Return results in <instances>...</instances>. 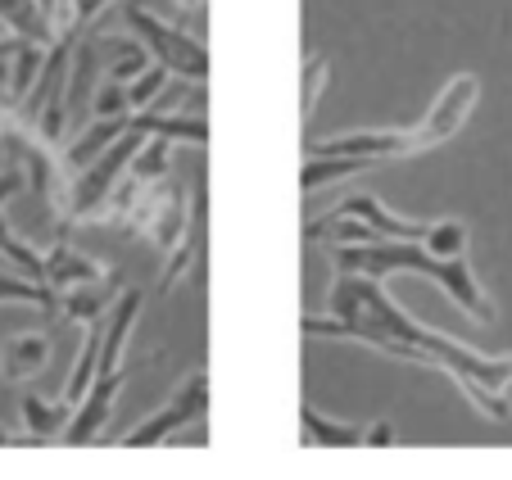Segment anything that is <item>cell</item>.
Returning <instances> with one entry per match:
<instances>
[{"mask_svg":"<svg viewBox=\"0 0 512 480\" xmlns=\"http://www.w3.org/2000/svg\"><path fill=\"white\" fill-rule=\"evenodd\" d=\"M182 5H195V10H200V5H204V0H182Z\"/></svg>","mask_w":512,"mask_h":480,"instance_id":"cell-28","label":"cell"},{"mask_svg":"<svg viewBox=\"0 0 512 480\" xmlns=\"http://www.w3.org/2000/svg\"><path fill=\"white\" fill-rule=\"evenodd\" d=\"M19 413H23V431H28L32 440H37V444H55V440H64V426H68V417H73V404H68L64 394H59V399L23 394Z\"/></svg>","mask_w":512,"mask_h":480,"instance_id":"cell-11","label":"cell"},{"mask_svg":"<svg viewBox=\"0 0 512 480\" xmlns=\"http://www.w3.org/2000/svg\"><path fill=\"white\" fill-rule=\"evenodd\" d=\"M209 399H213L209 372H195L191 381L177 385V394L159 408L155 417L136 422L118 444H123V449H159V444H177V435H186V426H204V417H209Z\"/></svg>","mask_w":512,"mask_h":480,"instance_id":"cell-5","label":"cell"},{"mask_svg":"<svg viewBox=\"0 0 512 480\" xmlns=\"http://www.w3.org/2000/svg\"><path fill=\"white\" fill-rule=\"evenodd\" d=\"M0 19L10 32H19L28 41H46V46L55 41V23L46 19L41 0H0Z\"/></svg>","mask_w":512,"mask_h":480,"instance_id":"cell-16","label":"cell"},{"mask_svg":"<svg viewBox=\"0 0 512 480\" xmlns=\"http://www.w3.org/2000/svg\"><path fill=\"white\" fill-rule=\"evenodd\" d=\"M327 59L322 55H309L304 59V68H300V114H304V123L313 118V109H318V100H322V87H327Z\"/></svg>","mask_w":512,"mask_h":480,"instance_id":"cell-21","label":"cell"},{"mask_svg":"<svg viewBox=\"0 0 512 480\" xmlns=\"http://www.w3.org/2000/svg\"><path fill=\"white\" fill-rule=\"evenodd\" d=\"M331 263L345 272H368V277H395V272H408V277H426L445 290L476 327H494L499 322V308H494L490 290L481 286L476 268L467 259H440L422 245V240H363V245H331Z\"/></svg>","mask_w":512,"mask_h":480,"instance_id":"cell-2","label":"cell"},{"mask_svg":"<svg viewBox=\"0 0 512 480\" xmlns=\"http://www.w3.org/2000/svg\"><path fill=\"white\" fill-rule=\"evenodd\" d=\"M46 281L64 295V290H73V286H91V281H105V268H100L91 254H82V250H73L68 240H55L46 250Z\"/></svg>","mask_w":512,"mask_h":480,"instance_id":"cell-9","label":"cell"},{"mask_svg":"<svg viewBox=\"0 0 512 480\" xmlns=\"http://www.w3.org/2000/svg\"><path fill=\"white\" fill-rule=\"evenodd\" d=\"M336 218H358V222H368L377 236H386V240H422L426 236V218H399V213H390L386 209V200L381 195H372V191H349L340 204H331L322 218H313L309 227H304V236L309 231H318V227H327V222H336Z\"/></svg>","mask_w":512,"mask_h":480,"instance_id":"cell-6","label":"cell"},{"mask_svg":"<svg viewBox=\"0 0 512 480\" xmlns=\"http://www.w3.org/2000/svg\"><path fill=\"white\" fill-rule=\"evenodd\" d=\"M46 363H50V340L41 331H23V336L5 340V349H0V376H5V385L32 381V376L46 372Z\"/></svg>","mask_w":512,"mask_h":480,"instance_id":"cell-8","label":"cell"},{"mask_svg":"<svg viewBox=\"0 0 512 480\" xmlns=\"http://www.w3.org/2000/svg\"><path fill=\"white\" fill-rule=\"evenodd\" d=\"M0 263H5V268H14V272H23V277L46 281V254L32 250L28 240H23L5 218H0Z\"/></svg>","mask_w":512,"mask_h":480,"instance_id":"cell-17","label":"cell"},{"mask_svg":"<svg viewBox=\"0 0 512 480\" xmlns=\"http://www.w3.org/2000/svg\"><path fill=\"white\" fill-rule=\"evenodd\" d=\"M399 440L395 422H386V417H377V422H368V449H390V444Z\"/></svg>","mask_w":512,"mask_h":480,"instance_id":"cell-26","label":"cell"},{"mask_svg":"<svg viewBox=\"0 0 512 480\" xmlns=\"http://www.w3.org/2000/svg\"><path fill=\"white\" fill-rule=\"evenodd\" d=\"M23 444H37V440H32V435L28 431H10V426H0V449H23Z\"/></svg>","mask_w":512,"mask_h":480,"instance_id":"cell-27","label":"cell"},{"mask_svg":"<svg viewBox=\"0 0 512 480\" xmlns=\"http://www.w3.org/2000/svg\"><path fill=\"white\" fill-rule=\"evenodd\" d=\"M109 304H114V286H109V277L105 281H91V286H73V290H64L59 295V313L68 317V322H100V317L109 313Z\"/></svg>","mask_w":512,"mask_h":480,"instance_id":"cell-15","label":"cell"},{"mask_svg":"<svg viewBox=\"0 0 512 480\" xmlns=\"http://www.w3.org/2000/svg\"><path fill=\"white\" fill-rule=\"evenodd\" d=\"M204 218H209V209H204V186H200V195H195V204H191V222H186L182 240H177L173 250H168L164 281H159V290H173V286H182V281H186V268H191L195 254L204 250Z\"/></svg>","mask_w":512,"mask_h":480,"instance_id":"cell-12","label":"cell"},{"mask_svg":"<svg viewBox=\"0 0 512 480\" xmlns=\"http://www.w3.org/2000/svg\"><path fill=\"white\" fill-rule=\"evenodd\" d=\"M168 87V68L159 64V59H150V64L141 68V73L127 82V96H132V109H150L159 96H164Z\"/></svg>","mask_w":512,"mask_h":480,"instance_id":"cell-20","label":"cell"},{"mask_svg":"<svg viewBox=\"0 0 512 480\" xmlns=\"http://www.w3.org/2000/svg\"><path fill=\"white\" fill-rule=\"evenodd\" d=\"M300 444L304 449H368V422L327 417L313 399H300Z\"/></svg>","mask_w":512,"mask_h":480,"instance_id":"cell-7","label":"cell"},{"mask_svg":"<svg viewBox=\"0 0 512 480\" xmlns=\"http://www.w3.org/2000/svg\"><path fill=\"white\" fill-rule=\"evenodd\" d=\"M300 331L309 340H354L399 363L449 372L476 413L490 422H512V354H481L445 331L422 327L417 317H408V308H399L381 277L340 268V277L331 281L327 313H304Z\"/></svg>","mask_w":512,"mask_h":480,"instance_id":"cell-1","label":"cell"},{"mask_svg":"<svg viewBox=\"0 0 512 480\" xmlns=\"http://www.w3.org/2000/svg\"><path fill=\"white\" fill-rule=\"evenodd\" d=\"M109 5H114V0H73V28H87V23H96L100 14L109 10Z\"/></svg>","mask_w":512,"mask_h":480,"instance_id":"cell-25","label":"cell"},{"mask_svg":"<svg viewBox=\"0 0 512 480\" xmlns=\"http://www.w3.org/2000/svg\"><path fill=\"white\" fill-rule=\"evenodd\" d=\"M127 123H132V114H96V123H87L78 136H73V141L64 145V154H59V159H64V168L73 173V168L91 164L100 150H109V145L127 132Z\"/></svg>","mask_w":512,"mask_h":480,"instance_id":"cell-10","label":"cell"},{"mask_svg":"<svg viewBox=\"0 0 512 480\" xmlns=\"http://www.w3.org/2000/svg\"><path fill=\"white\" fill-rule=\"evenodd\" d=\"M422 245L440 259H467V245H472V231H467L463 218H431L426 222Z\"/></svg>","mask_w":512,"mask_h":480,"instance_id":"cell-18","label":"cell"},{"mask_svg":"<svg viewBox=\"0 0 512 480\" xmlns=\"http://www.w3.org/2000/svg\"><path fill=\"white\" fill-rule=\"evenodd\" d=\"M23 37L19 32H5L0 37V109H14L10 105V77H14V55H19Z\"/></svg>","mask_w":512,"mask_h":480,"instance_id":"cell-22","label":"cell"},{"mask_svg":"<svg viewBox=\"0 0 512 480\" xmlns=\"http://www.w3.org/2000/svg\"><path fill=\"white\" fill-rule=\"evenodd\" d=\"M476 100H481L476 73H454L445 82V91L435 96V105L426 109L422 123L368 127V132H345V136H331V141H304V154H349V159H372L377 168L399 164V159L426 154L435 145H445L449 136H458V127L472 118Z\"/></svg>","mask_w":512,"mask_h":480,"instance_id":"cell-3","label":"cell"},{"mask_svg":"<svg viewBox=\"0 0 512 480\" xmlns=\"http://www.w3.org/2000/svg\"><path fill=\"white\" fill-rule=\"evenodd\" d=\"M96 114H132V96H127V82L109 77L105 87L96 91Z\"/></svg>","mask_w":512,"mask_h":480,"instance_id":"cell-23","label":"cell"},{"mask_svg":"<svg viewBox=\"0 0 512 480\" xmlns=\"http://www.w3.org/2000/svg\"><path fill=\"white\" fill-rule=\"evenodd\" d=\"M123 23L141 37V46L150 50V59H159L168 73L191 77L195 87L209 82V50H204V41H195L186 28L159 19L150 5H141V0H127L123 5Z\"/></svg>","mask_w":512,"mask_h":480,"instance_id":"cell-4","label":"cell"},{"mask_svg":"<svg viewBox=\"0 0 512 480\" xmlns=\"http://www.w3.org/2000/svg\"><path fill=\"white\" fill-rule=\"evenodd\" d=\"M132 127H141L145 136H168V141H191V145H209V123L200 114H164V109H132Z\"/></svg>","mask_w":512,"mask_h":480,"instance_id":"cell-13","label":"cell"},{"mask_svg":"<svg viewBox=\"0 0 512 480\" xmlns=\"http://www.w3.org/2000/svg\"><path fill=\"white\" fill-rule=\"evenodd\" d=\"M127 173L136 177V182H159V177L168 173V136H145L141 150L132 154V168Z\"/></svg>","mask_w":512,"mask_h":480,"instance_id":"cell-19","label":"cell"},{"mask_svg":"<svg viewBox=\"0 0 512 480\" xmlns=\"http://www.w3.org/2000/svg\"><path fill=\"white\" fill-rule=\"evenodd\" d=\"M23 186H28V173H23V168L10 159V164L0 168V204H5V200H14V195H19Z\"/></svg>","mask_w":512,"mask_h":480,"instance_id":"cell-24","label":"cell"},{"mask_svg":"<svg viewBox=\"0 0 512 480\" xmlns=\"http://www.w3.org/2000/svg\"><path fill=\"white\" fill-rule=\"evenodd\" d=\"M0 304H32L37 313H59V290L50 281L37 277H23L14 268H0Z\"/></svg>","mask_w":512,"mask_h":480,"instance_id":"cell-14","label":"cell"}]
</instances>
